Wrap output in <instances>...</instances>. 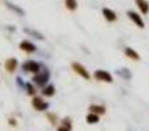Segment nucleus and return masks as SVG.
Returning <instances> with one entry per match:
<instances>
[{"label": "nucleus", "instance_id": "obj_1", "mask_svg": "<svg viewBox=\"0 0 149 131\" xmlns=\"http://www.w3.org/2000/svg\"><path fill=\"white\" fill-rule=\"evenodd\" d=\"M49 79H50L49 69H47L46 67H42L41 71H39L38 74H36V76L33 77V81H34V84H37L38 87H43V85L47 84Z\"/></svg>", "mask_w": 149, "mask_h": 131}, {"label": "nucleus", "instance_id": "obj_2", "mask_svg": "<svg viewBox=\"0 0 149 131\" xmlns=\"http://www.w3.org/2000/svg\"><path fill=\"white\" fill-rule=\"evenodd\" d=\"M22 69L25 72H31V74H38L41 71V64L36 60H26L22 64Z\"/></svg>", "mask_w": 149, "mask_h": 131}, {"label": "nucleus", "instance_id": "obj_3", "mask_svg": "<svg viewBox=\"0 0 149 131\" xmlns=\"http://www.w3.org/2000/svg\"><path fill=\"white\" fill-rule=\"evenodd\" d=\"M94 77L97 80H101V81L113 83V76H111L107 71H103V69H98V71H95L94 72Z\"/></svg>", "mask_w": 149, "mask_h": 131}, {"label": "nucleus", "instance_id": "obj_4", "mask_svg": "<svg viewBox=\"0 0 149 131\" xmlns=\"http://www.w3.org/2000/svg\"><path fill=\"white\" fill-rule=\"evenodd\" d=\"M72 68L74 69V72H77V74H79L81 77H84L85 80H89V79H90L89 72L86 71V68H84V66H82V64H80V63L74 62V63H72Z\"/></svg>", "mask_w": 149, "mask_h": 131}, {"label": "nucleus", "instance_id": "obj_5", "mask_svg": "<svg viewBox=\"0 0 149 131\" xmlns=\"http://www.w3.org/2000/svg\"><path fill=\"white\" fill-rule=\"evenodd\" d=\"M31 105H33L34 109H37L39 111H43L46 109H49V102H45L41 97H34L33 101H31Z\"/></svg>", "mask_w": 149, "mask_h": 131}, {"label": "nucleus", "instance_id": "obj_6", "mask_svg": "<svg viewBox=\"0 0 149 131\" xmlns=\"http://www.w3.org/2000/svg\"><path fill=\"white\" fill-rule=\"evenodd\" d=\"M127 16H128V17L131 18V20L134 21L137 26H139V28H144V21H143L141 16H140L139 13L134 12V11H128V12H127Z\"/></svg>", "mask_w": 149, "mask_h": 131}, {"label": "nucleus", "instance_id": "obj_7", "mask_svg": "<svg viewBox=\"0 0 149 131\" xmlns=\"http://www.w3.org/2000/svg\"><path fill=\"white\" fill-rule=\"evenodd\" d=\"M20 49L22 50V51H26V53H34L37 50V47H36V45L34 43H31V42H29V41H22L20 43Z\"/></svg>", "mask_w": 149, "mask_h": 131}, {"label": "nucleus", "instance_id": "obj_8", "mask_svg": "<svg viewBox=\"0 0 149 131\" xmlns=\"http://www.w3.org/2000/svg\"><path fill=\"white\" fill-rule=\"evenodd\" d=\"M102 15H103V17L106 18L107 21H115L116 20V13L114 12V11H111L110 8H103L102 9Z\"/></svg>", "mask_w": 149, "mask_h": 131}, {"label": "nucleus", "instance_id": "obj_9", "mask_svg": "<svg viewBox=\"0 0 149 131\" xmlns=\"http://www.w3.org/2000/svg\"><path fill=\"white\" fill-rule=\"evenodd\" d=\"M135 1H136V5L140 9V12H141L143 15H147L149 12V3L147 0H135Z\"/></svg>", "mask_w": 149, "mask_h": 131}, {"label": "nucleus", "instance_id": "obj_10", "mask_svg": "<svg viewBox=\"0 0 149 131\" xmlns=\"http://www.w3.org/2000/svg\"><path fill=\"white\" fill-rule=\"evenodd\" d=\"M5 68L8 69V72H13L17 68V59H16V58H9V59L5 62Z\"/></svg>", "mask_w": 149, "mask_h": 131}, {"label": "nucleus", "instance_id": "obj_11", "mask_svg": "<svg viewBox=\"0 0 149 131\" xmlns=\"http://www.w3.org/2000/svg\"><path fill=\"white\" fill-rule=\"evenodd\" d=\"M5 5H7V8H9L12 12H15V13H17V15H20V16H24L25 15V12H24V9H21L20 7H17V5H15V4H12V3H9V1H7L5 0Z\"/></svg>", "mask_w": 149, "mask_h": 131}, {"label": "nucleus", "instance_id": "obj_12", "mask_svg": "<svg viewBox=\"0 0 149 131\" xmlns=\"http://www.w3.org/2000/svg\"><path fill=\"white\" fill-rule=\"evenodd\" d=\"M89 111L90 113H95V114H98V116H102V114H105L106 113V109L103 108V106H100V105H90L89 106Z\"/></svg>", "mask_w": 149, "mask_h": 131}, {"label": "nucleus", "instance_id": "obj_13", "mask_svg": "<svg viewBox=\"0 0 149 131\" xmlns=\"http://www.w3.org/2000/svg\"><path fill=\"white\" fill-rule=\"evenodd\" d=\"M124 54H126L128 58L134 59V60H139V59H140L139 54H137V53L135 51L134 49H131V47H126V50H124Z\"/></svg>", "mask_w": 149, "mask_h": 131}, {"label": "nucleus", "instance_id": "obj_14", "mask_svg": "<svg viewBox=\"0 0 149 131\" xmlns=\"http://www.w3.org/2000/svg\"><path fill=\"white\" fill-rule=\"evenodd\" d=\"M24 32H25V33H28L29 36H31V37H34V38H37V39H45V37L42 36L41 33H38V32H36V30H31V29L24 28Z\"/></svg>", "mask_w": 149, "mask_h": 131}, {"label": "nucleus", "instance_id": "obj_15", "mask_svg": "<svg viewBox=\"0 0 149 131\" xmlns=\"http://www.w3.org/2000/svg\"><path fill=\"white\" fill-rule=\"evenodd\" d=\"M98 121H100V117H98V114H95V113H89V114L86 116V122H88V123L94 125V123H97Z\"/></svg>", "mask_w": 149, "mask_h": 131}, {"label": "nucleus", "instance_id": "obj_16", "mask_svg": "<svg viewBox=\"0 0 149 131\" xmlns=\"http://www.w3.org/2000/svg\"><path fill=\"white\" fill-rule=\"evenodd\" d=\"M116 74H118L119 76H122V77H124V79H127V80L131 79V72H130V69H128V68L118 69V71H116Z\"/></svg>", "mask_w": 149, "mask_h": 131}, {"label": "nucleus", "instance_id": "obj_17", "mask_svg": "<svg viewBox=\"0 0 149 131\" xmlns=\"http://www.w3.org/2000/svg\"><path fill=\"white\" fill-rule=\"evenodd\" d=\"M42 93H43V96H54L55 95V87L54 85H49V87H46L43 90H42Z\"/></svg>", "mask_w": 149, "mask_h": 131}, {"label": "nucleus", "instance_id": "obj_18", "mask_svg": "<svg viewBox=\"0 0 149 131\" xmlns=\"http://www.w3.org/2000/svg\"><path fill=\"white\" fill-rule=\"evenodd\" d=\"M77 0H65V7L70 11H74L77 9Z\"/></svg>", "mask_w": 149, "mask_h": 131}, {"label": "nucleus", "instance_id": "obj_19", "mask_svg": "<svg viewBox=\"0 0 149 131\" xmlns=\"http://www.w3.org/2000/svg\"><path fill=\"white\" fill-rule=\"evenodd\" d=\"M25 88H26V92H28V95H30V96H34V95H36V89H34V87L30 84V83H26V84H25Z\"/></svg>", "mask_w": 149, "mask_h": 131}, {"label": "nucleus", "instance_id": "obj_20", "mask_svg": "<svg viewBox=\"0 0 149 131\" xmlns=\"http://www.w3.org/2000/svg\"><path fill=\"white\" fill-rule=\"evenodd\" d=\"M62 126H65V127H68V129H71V127H72V125H71V119L64 118L62 121Z\"/></svg>", "mask_w": 149, "mask_h": 131}, {"label": "nucleus", "instance_id": "obj_21", "mask_svg": "<svg viewBox=\"0 0 149 131\" xmlns=\"http://www.w3.org/2000/svg\"><path fill=\"white\" fill-rule=\"evenodd\" d=\"M16 83H17V85L20 88H25V83L22 81V79H21V77H17V79H16Z\"/></svg>", "mask_w": 149, "mask_h": 131}, {"label": "nucleus", "instance_id": "obj_22", "mask_svg": "<svg viewBox=\"0 0 149 131\" xmlns=\"http://www.w3.org/2000/svg\"><path fill=\"white\" fill-rule=\"evenodd\" d=\"M58 131H71V129H68V127H65V126H60L59 129H58Z\"/></svg>", "mask_w": 149, "mask_h": 131}, {"label": "nucleus", "instance_id": "obj_23", "mask_svg": "<svg viewBox=\"0 0 149 131\" xmlns=\"http://www.w3.org/2000/svg\"><path fill=\"white\" fill-rule=\"evenodd\" d=\"M9 125H10V126H16V125H17V122H16L13 118H10L9 119Z\"/></svg>", "mask_w": 149, "mask_h": 131}]
</instances>
